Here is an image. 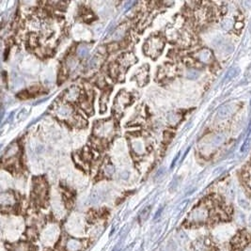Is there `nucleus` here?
<instances>
[{
	"label": "nucleus",
	"mask_w": 251,
	"mask_h": 251,
	"mask_svg": "<svg viewBox=\"0 0 251 251\" xmlns=\"http://www.w3.org/2000/svg\"><path fill=\"white\" fill-rule=\"evenodd\" d=\"M232 251H251V234L241 231L231 241Z\"/></svg>",
	"instance_id": "obj_1"
},
{
	"label": "nucleus",
	"mask_w": 251,
	"mask_h": 251,
	"mask_svg": "<svg viewBox=\"0 0 251 251\" xmlns=\"http://www.w3.org/2000/svg\"><path fill=\"white\" fill-rule=\"evenodd\" d=\"M191 251H216V248L212 240L208 237H203L195 242Z\"/></svg>",
	"instance_id": "obj_2"
},
{
	"label": "nucleus",
	"mask_w": 251,
	"mask_h": 251,
	"mask_svg": "<svg viewBox=\"0 0 251 251\" xmlns=\"http://www.w3.org/2000/svg\"><path fill=\"white\" fill-rule=\"evenodd\" d=\"M232 112L231 105H224L218 110V116L221 118H227Z\"/></svg>",
	"instance_id": "obj_3"
},
{
	"label": "nucleus",
	"mask_w": 251,
	"mask_h": 251,
	"mask_svg": "<svg viewBox=\"0 0 251 251\" xmlns=\"http://www.w3.org/2000/svg\"><path fill=\"white\" fill-rule=\"evenodd\" d=\"M238 74H239V69H230V70L228 71V74H227L226 80H227V81H229V80H231L232 78H234V77H235V76H236Z\"/></svg>",
	"instance_id": "obj_4"
},
{
	"label": "nucleus",
	"mask_w": 251,
	"mask_h": 251,
	"mask_svg": "<svg viewBox=\"0 0 251 251\" xmlns=\"http://www.w3.org/2000/svg\"><path fill=\"white\" fill-rule=\"evenodd\" d=\"M200 59L202 61H208L212 58V53L209 50H204L200 54Z\"/></svg>",
	"instance_id": "obj_5"
},
{
	"label": "nucleus",
	"mask_w": 251,
	"mask_h": 251,
	"mask_svg": "<svg viewBox=\"0 0 251 251\" xmlns=\"http://www.w3.org/2000/svg\"><path fill=\"white\" fill-rule=\"evenodd\" d=\"M234 25V23L231 19H226L225 21H223L222 23V28L225 30H229L231 29V27Z\"/></svg>",
	"instance_id": "obj_6"
},
{
	"label": "nucleus",
	"mask_w": 251,
	"mask_h": 251,
	"mask_svg": "<svg viewBox=\"0 0 251 251\" xmlns=\"http://www.w3.org/2000/svg\"><path fill=\"white\" fill-rule=\"evenodd\" d=\"M250 143H251V137L249 136V137H247V139L245 140V142L243 143V145H242V147L240 149V151H242V152H244V151H246L248 148H249V145H250Z\"/></svg>",
	"instance_id": "obj_7"
},
{
	"label": "nucleus",
	"mask_w": 251,
	"mask_h": 251,
	"mask_svg": "<svg viewBox=\"0 0 251 251\" xmlns=\"http://www.w3.org/2000/svg\"><path fill=\"white\" fill-rule=\"evenodd\" d=\"M238 202H239V205L243 208V209H245V210H248L249 208H250V203L245 200V199H241L240 198L239 200H238Z\"/></svg>",
	"instance_id": "obj_8"
},
{
	"label": "nucleus",
	"mask_w": 251,
	"mask_h": 251,
	"mask_svg": "<svg viewBox=\"0 0 251 251\" xmlns=\"http://www.w3.org/2000/svg\"><path fill=\"white\" fill-rule=\"evenodd\" d=\"M233 50H234V47H233L232 45L227 44V45H225V46H224V51H225V53H227V54H230V53H232V52H233Z\"/></svg>",
	"instance_id": "obj_9"
},
{
	"label": "nucleus",
	"mask_w": 251,
	"mask_h": 251,
	"mask_svg": "<svg viewBox=\"0 0 251 251\" xmlns=\"http://www.w3.org/2000/svg\"><path fill=\"white\" fill-rule=\"evenodd\" d=\"M234 26H235V28L240 29V28H242V27L244 26V24L241 23V22H238V23H236L234 25Z\"/></svg>",
	"instance_id": "obj_10"
}]
</instances>
